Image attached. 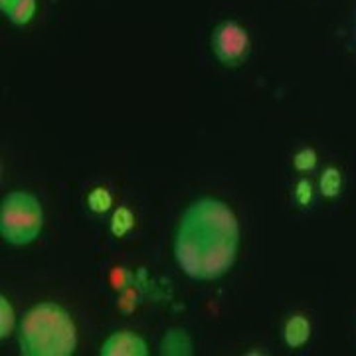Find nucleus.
I'll return each mask as SVG.
<instances>
[{
  "label": "nucleus",
  "mask_w": 356,
  "mask_h": 356,
  "mask_svg": "<svg viewBox=\"0 0 356 356\" xmlns=\"http://www.w3.org/2000/svg\"><path fill=\"white\" fill-rule=\"evenodd\" d=\"M0 307H2V325H0V334L2 337H8L14 329V309L13 305L8 303L6 297L0 299Z\"/></svg>",
  "instance_id": "4468645a"
},
{
  "label": "nucleus",
  "mask_w": 356,
  "mask_h": 356,
  "mask_svg": "<svg viewBox=\"0 0 356 356\" xmlns=\"http://www.w3.org/2000/svg\"><path fill=\"white\" fill-rule=\"evenodd\" d=\"M6 2H8V0H0V8H2V6H4Z\"/></svg>",
  "instance_id": "dca6fc26"
},
{
  "label": "nucleus",
  "mask_w": 356,
  "mask_h": 356,
  "mask_svg": "<svg viewBox=\"0 0 356 356\" xmlns=\"http://www.w3.org/2000/svg\"><path fill=\"white\" fill-rule=\"evenodd\" d=\"M44 214L38 198L24 191L10 192L0 206V232L2 238L13 245L34 242L42 232Z\"/></svg>",
  "instance_id": "7ed1b4c3"
},
{
  "label": "nucleus",
  "mask_w": 356,
  "mask_h": 356,
  "mask_svg": "<svg viewBox=\"0 0 356 356\" xmlns=\"http://www.w3.org/2000/svg\"><path fill=\"white\" fill-rule=\"evenodd\" d=\"M4 16L16 26H26L36 14V0H8L2 6Z\"/></svg>",
  "instance_id": "0eeeda50"
},
{
  "label": "nucleus",
  "mask_w": 356,
  "mask_h": 356,
  "mask_svg": "<svg viewBox=\"0 0 356 356\" xmlns=\"http://www.w3.org/2000/svg\"><path fill=\"white\" fill-rule=\"evenodd\" d=\"M212 50L222 64L228 67H238L250 58L252 51L250 34L240 22L224 20L212 32Z\"/></svg>",
  "instance_id": "20e7f679"
},
{
  "label": "nucleus",
  "mask_w": 356,
  "mask_h": 356,
  "mask_svg": "<svg viewBox=\"0 0 356 356\" xmlns=\"http://www.w3.org/2000/svg\"><path fill=\"white\" fill-rule=\"evenodd\" d=\"M313 196H315L313 184L307 178H301L295 184V202L299 204V206H303V208H309L313 204Z\"/></svg>",
  "instance_id": "ddd939ff"
},
{
  "label": "nucleus",
  "mask_w": 356,
  "mask_h": 356,
  "mask_svg": "<svg viewBox=\"0 0 356 356\" xmlns=\"http://www.w3.org/2000/svg\"><path fill=\"white\" fill-rule=\"evenodd\" d=\"M88 204L91 212L103 214V212H107L109 206H111V194H109L107 188H93V191L89 192Z\"/></svg>",
  "instance_id": "9b49d317"
},
{
  "label": "nucleus",
  "mask_w": 356,
  "mask_h": 356,
  "mask_svg": "<svg viewBox=\"0 0 356 356\" xmlns=\"http://www.w3.org/2000/svg\"><path fill=\"white\" fill-rule=\"evenodd\" d=\"M20 350L28 356H70L76 350V325L64 307L40 303L20 325Z\"/></svg>",
  "instance_id": "f03ea898"
},
{
  "label": "nucleus",
  "mask_w": 356,
  "mask_h": 356,
  "mask_svg": "<svg viewBox=\"0 0 356 356\" xmlns=\"http://www.w3.org/2000/svg\"><path fill=\"white\" fill-rule=\"evenodd\" d=\"M192 344L191 339L180 331L166 332L163 339V355H191Z\"/></svg>",
  "instance_id": "1a4fd4ad"
},
{
  "label": "nucleus",
  "mask_w": 356,
  "mask_h": 356,
  "mask_svg": "<svg viewBox=\"0 0 356 356\" xmlns=\"http://www.w3.org/2000/svg\"><path fill=\"white\" fill-rule=\"evenodd\" d=\"M353 48L356 51V8H355V16H353Z\"/></svg>",
  "instance_id": "2eb2a0df"
},
{
  "label": "nucleus",
  "mask_w": 356,
  "mask_h": 356,
  "mask_svg": "<svg viewBox=\"0 0 356 356\" xmlns=\"http://www.w3.org/2000/svg\"><path fill=\"white\" fill-rule=\"evenodd\" d=\"M133 222H135L133 212L129 208H119L113 214V220H111V232H113V236L123 238L129 229L133 228Z\"/></svg>",
  "instance_id": "9d476101"
},
{
  "label": "nucleus",
  "mask_w": 356,
  "mask_h": 356,
  "mask_svg": "<svg viewBox=\"0 0 356 356\" xmlns=\"http://www.w3.org/2000/svg\"><path fill=\"white\" fill-rule=\"evenodd\" d=\"M147 353V343L131 331L113 332L102 346L105 356H145Z\"/></svg>",
  "instance_id": "39448f33"
},
{
  "label": "nucleus",
  "mask_w": 356,
  "mask_h": 356,
  "mask_svg": "<svg viewBox=\"0 0 356 356\" xmlns=\"http://www.w3.org/2000/svg\"><path fill=\"white\" fill-rule=\"evenodd\" d=\"M311 337V323L303 315H291L283 327V339L289 348H301Z\"/></svg>",
  "instance_id": "423d86ee"
},
{
  "label": "nucleus",
  "mask_w": 356,
  "mask_h": 356,
  "mask_svg": "<svg viewBox=\"0 0 356 356\" xmlns=\"http://www.w3.org/2000/svg\"><path fill=\"white\" fill-rule=\"evenodd\" d=\"M317 161V153L313 149H301L299 153L293 156V165H295V168L299 172H311V170H315Z\"/></svg>",
  "instance_id": "f8f14e48"
},
{
  "label": "nucleus",
  "mask_w": 356,
  "mask_h": 356,
  "mask_svg": "<svg viewBox=\"0 0 356 356\" xmlns=\"http://www.w3.org/2000/svg\"><path fill=\"white\" fill-rule=\"evenodd\" d=\"M318 191L325 198H337L343 191V175L337 166H327L318 180Z\"/></svg>",
  "instance_id": "6e6552de"
},
{
  "label": "nucleus",
  "mask_w": 356,
  "mask_h": 356,
  "mask_svg": "<svg viewBox=\"0 0 356 356\" xmlns=\"http://www.w3.org/2000/svg\"><path fill=\"white\" fill-rule=\"evenodd\" d=\"M240 248V224L228 206L214 198L192 202L180 218L175 255L180 269L196 281L226 275Z\"/></svg>",
  "instance_id": "f257e3e1"
}]
</instances>
